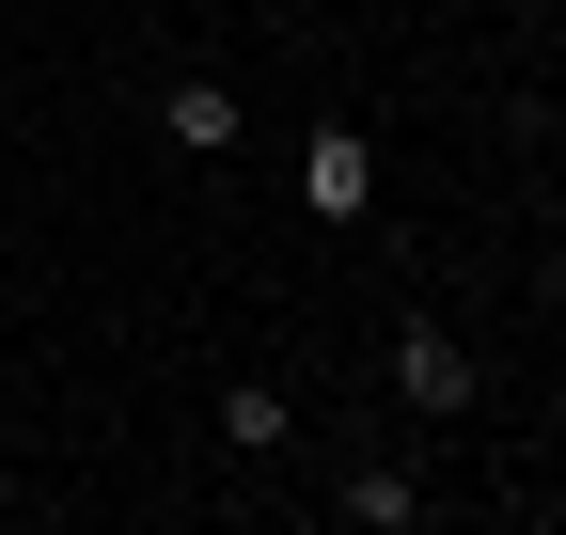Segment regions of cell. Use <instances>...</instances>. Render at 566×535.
I'll list each match as a JSON object with an SVG mask.
<instances>
[{
    "label": "cell",
    "instance_id": "obj_1",
    "mask_svg": "<svg viewBox=\"0 0 566 535\" xmlns=\"http://www.w3.org/2000/svg\"><path fill=\"white\" fill-rule=\"evenodd\" d=\"M300 206H315L331 237L363 221V206H378V126H363V111H331L315 143H300Z\"/></svg>",
    "mask_w": 566,
    "mask_h": 535
},
{
    "label": "cell",
    "instance_id": "obj_2",
    "mask_svg": "<svg viewBox=\"0 0 566 535\" xmlns=\"http://www.w3.org/2000/svg\"><path fill=\"white\" fill-rule=\"evenodd\" d=\"M158 143L174 158H237L252 143V95L221 80V63H174V80H158Z\"/></svg>",
    "mask_w": 566,
    "mask_h": 535
},
{
    "label": "cell",
    "instance_id": "obj_3",
    "mask_svg": "<svg viewBox=\"0 0 566 535\" xmlns=\"http://www.w3.org/2000/svg\"><path fill=\"white\" fill-rule=\"evenodd\" d=\"M394 394H409V426H457L472 394H488V363L457 347L441 315H409V331H394Z\"/></svg>",
    "mask_w": 566,
    "mask_h": 535
},
{
    "label": "cell",
    "instance_id": "obj_4",
    "mask_svg": "<svg viewBox=\"0 0 566 535\" xmlns=\"http://www.w3.org/2000/svg\"><path fill=\"white\" fill-rule=\"evenodd\" d=\"M331 520H346V535H424L441 489H424L409 457H346V473H331Z\"/></svg>",
    "mask_w": 566,
    "mask_h": 535
},
{
    "label": "cell",
    "instance_id": "obj_5",
    "mask_svg": "<svg viewBox=\"0 0 566 535\" xmlns=\"http://www.w3.org/2000/svg\"><path fill=\"white\" fill-rule=\"evenodd\" d=\"M283 441H300V394H283V378H221V457H237V473H268Z\"/></svg>",
    "mask_w": 566,
    "mask_h": 535
},
{
    "label": "cell",
    "instance_id": "obj_6",
    "mask_svg": "<svg viewBox=\"0 0 566 535\" xmlns=\"http://www.w3.org/2000/svg\"><path fill=\"white\" fill-rule=\"evenodd\" d=\"M0 520H32V489H17V473H0Z\"/></svg>",
    "mask_w": 566,
    "mask_h": 535
}]
</instances>
